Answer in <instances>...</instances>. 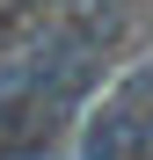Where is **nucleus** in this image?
Listing matches in <instances>:
<instances>
[{
	"label": "nucleus",
	"instance_id": "1",
	"mask_svg": "<svg viewBox=\"0 0 153 160\" xmlns=\"http://www.w3.org/2000/svg\"><path fill=\"white\" fill-rule=\"evenodd\" d=\"M146 138H153V66L124 73L117 88L95 102L80 153H88V160H139V146H146Z\"/></svg>",
	"mask_w": 153,
	"mask_h": 160
}]
</instances>
